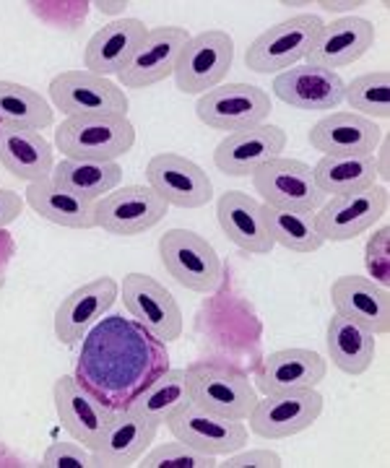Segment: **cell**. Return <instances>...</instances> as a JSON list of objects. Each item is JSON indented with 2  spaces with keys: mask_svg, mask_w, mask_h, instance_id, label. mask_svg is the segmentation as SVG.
Returning <instances> with one entry per match:
<instances>
[{
  "mask_svg": "<svg viewBox=\"0 0 390 468\" xmlns=\"http://www.w3.org/2000/svg\"><path fill=\"white\" fill-rule=\"evenodd\" d=\"M227 461L219 463L224 468H279L284 466L281 463V455L276 451H269V448H258V451H237L224 455Z\"/></svg>",
  "mask_w": 390,
  "mask_h": 468,
  "instance_id": "cell-39",
  "label": "cell"
},
{
  "mask_svg": "<svg viewBox=\"0 0 390 468\" xmlns=\"http://www.w3.org/2000/svg\"><path fill=\"white\" fill-rule=\"evenodd\" d=\"M52 104L66 117H128L125 89L89 70H63L50 81Z\"/></svg>",
  "mask_w": 390,
  "mask_h": 468,
  "instance_id": "cell-6",
  "label": "cell"
},
{
  "mask_svg": "<svg viewBox=\"0 0 390 468\" xmlns=\"http://www.w3.org/2000/svg\"><path fill=\"white\" fill-rule=\"evenodd\" d=\"M190 42L183 27H156L149 29L146 39L138 45L131 63L118 73L122 89H149L174 73L180 55Z\"/></svg>",
  "mask_w": 390,
  "mask_h": 468,
  "instance_id": "cell-18",
  "label": "cell"
},
{
  "mask_svg": "<svg viewBox=\"0 0 390 468\" xmlns=\"http://www.w3.org/2000/svg\"><path fill=\"white\" fill-rule=\"evenodd\" d=\"M328 375V359L312 349L271 351L255 369V388L260 393L318 388Z\"/></svg>",
  "mask_w": 390,
  "mask_h": 468,
  "instance_id": "cell-24",
  "label": "cell"
},
{
  "mask_svg": "<svg viewBox=\"0 0 390 468\" xmlns=\"http://www.w3.org/2000/svg\"><path fill=\"white\" fill-rule=\"evenodd\" d=\"M100 5V11H122V5H128V3H97Z\"/></svg>",
  "mask_w": 390,
  "mask_h": 468,
  "instance_id": "cell-42",
  "label": "cell"
},
{
  "mask_svg": "<svg viewBox=\"0 0 390 468\" xmlns=\"http://www.w3.org/2000/svg\"><path fill=\"white\" fill-rule=\"evenodd\" d=\"M343 79L336 70H325L318 66H294L273 79V94L279 100L305 112L318 110H336L343 101Z\"/></svg>",
  "mask_w": 390,
  "mask_h": 468,
  "instance_id": "cell-23",
  "label": "cell"
},
{
  "mask_svg": "<svg viewBox=\"0 0 390 468\" xmlns=\"http://www.w3.org/2000/svg\"><path fill=\"white\" fill-rule=\"evenodd\" d=\"M120 300L128 315L159 341L172 344L183 335V310L167 286L146 273H128L120 284Z\"/></svg>",
  "mask_w": 390,
  "mask_h": 468,
  "instance_id": "cell-12",
  "label": "cell"
},
{
  "mask_svg": "<svg viewBox=\"0 0 390 468\" xmlns=\"http://www.w3.org/2000/svg\"><path fill=\"white\" fill-rule=\"evenodd\" d=\"M185 401H190L187 396V380H185V369H167L156 383H152L141 396L136 399V403L131 409L141 411L143 417H149L152 421H156L159 427L167 421V419L183 406Z\"/></svg>",
  "mask_w": 390,
  "mask_h": 468,
  "instance_id": "cell-35",
  "label": "cell"
},
{
  "mask_svg": "<svg viewBox=\"0 0 390 468\" xmlns=\"http://www.w3.org/2000/svg\"><path fill=\"white\" fill-rule=\"evenodd\" d=\"M159 258L172 279L198 294L216 292L224 276L219 252L214 245L190 229H167L159 239Z\"/></svg>",
  "mask_w": 390,
  "mask_h": 468,
  "instance_id": "cell-5",
  "label": "cell"
},
{
  "mask_svg": "<svg viewBox=\"0 0 390 468\" xmlns=\"http://www.w3.org/2000/svg\"><path fill=\"white\" fill-rule=\"evenodd\" d=\"M263 221L276 245L287 248L291 252H315L325 245V239L315 227V214L302 211H287V208H273L263 203Z\"/></svg>",
  "mask_w": 390,
  "mask_h": 468,
  "instance_id": "cell-33",
  "label": "cell"
},
{
  "mask_svg": "<svg viewBox=\"0 0 390 468\" xmlns=\"http://www.w3.org/2000/svg\"><path fill=\"white\" fill-rule=\"evenodd\" d=\"M250 180L255 193L263 198L266 206L273 208L315 214L325 203V196L312 177V167L300 159H287V156L271 159L263 167L255 169Z\"/></svg>",
  "mask_w": 390,
  "mask_h": 468,
  "instance_id": "cell-7",
  "label": "cell"
},
{
  "mask_svg": "<svg viewBox=\"0 0 390 468\" xmlns=\"http://www.w3.org/2000/svg\"><path fill=\"white\" fill-rule=\"evenodd\" d=\"M312 177L325 198L356 193L377 183V159L374 156H322L312 167Z\"/></svg>",
  "mask_w": 390,
  "mask_h": 468,
  "instance_id": "cell-32",
  "label": "cell"
},
{
  "mask_svg": "<svg viewBox=\"0 0 390 468\" xmlns=\"http://www.w3.org/2000/svg\"><path fill=\"white\" fill-rule=\"evenodd\" d=\"M120 297V286L115 279L102 276L89 284L70 292L55 310V335L60 344H79L94 323L104 318V313Z\"/></svg>",
  "mask_w": 390,
  "mask_h": 468,
  "instance_id": "cell-22",
  "label": "cell"
},
{
  "mask_svg": "<svg viewBox=\"0 0 390 468\" xmlns=\"http://www.w3.org/2000/svg\"><path fill=\"white\" fill-rule=\"evenodd\" d=\"M232 63H235L232 34L211 29L190 37L172 76L183 94H206L227 79Z\"/></svg>",
  "mask_w": 390,
  "mask_h": 468,
  "instance_id": "cell-8",
  "label": "cell"
},
{
  "mask_svg": "<svg viewBox=\"0 0 390 468\" xmlns=\"http://www.w3.org/2000/svg\"><path fill=\"white\" fill-rule=\"evenodd\" d=\"M331 302L341 318L352 320L364 331L385 335L390 328L388 289L367 276H339L331 286Z\"/></svg>",
  "mask_w": 390,
  "mask_h": 468,
  "instance_id": "cell-20",
  "label": "cell"
},
{
  "mask_svg": "<svg viewBox=\"0 0 390 468\" xmlns=\"http://www.w3.org/2000/svg\"><path fill=\"white\" fill-rule=\"evenodd\" d=\"M374 45V27L362 16H341L322 24L321 34L307 55L310 66L336 70L356 63Z\"/></svg>",
  "mask_w": 390,
  "mask_h": 468,
  "instance_id": "cell-25",
  "label": "cell"
},
{
  "mask_svg": "<svg viewBox=\"0 0 390 468\" xmlns=\"http://www.w3.org/2000/svg\"><path fill=\"white\" fill-rule=\"evenodd\" d=\"M52 401L55 411L69 432L79 445L86 451H94L102 440L104 430L115 419V409L104 406L91 390H86L73 375H63L52 385Z\"/></svg>",
  "mask_w": 390,
  "mask_h": 468,
  "instance_id": "cell-15",
  "label": "cell"
},
{
  "mask_svg": "<svg viewBox=\"0 0 390 468\" xmlns=\"http://www.w3.org/2000/svg\"><path fill=\"white\" fill-rule=\"evenodd\" d=\"M383 131L374 120L339 110L318 120L310 131V146L322 156H374L383 144Z\"/></svg>",
  "mask_w": 390,
  "mask_h": 468,
  "instance_id": "cell-19",
  "label": "cell"
},
{
  "mask_svg": "<svg viewBox=\"0 0 390 468\" xmlns=\"http://www.w3.org/2000/svg\"><path fill=\"white\" fill-rule=\"evenodd\" d=\"M136 144V128L128 117H66L55 131V146L66 159L118 162Z\"/></svg>",
  "mask_w": 390,
  "mask_h": 468,
  "instance_id": "cell-3",
  "label": "cell"
},
{
  "mask_svg": "<svg viewBox=\"0 0 390 468\" xmlns=\"http://www.w3.org/2000/svg\"><path fill=\"white\" fill-rule=\"evenodd\" d=\"M143 468H214L219 466L214 455L190 448L183 440H174L167 445H156L153 451H146L141 455Z\"/></svg>",
  "mask_w": 390,
  "mask_h": 468,
  "instance_id": "cell-37",
  "label": "cell"
},
{
  "mask_svg": "<svg viewBox=\"0 0 390 468\" xmlns=\"http://www.w3.org/2000/svg\"><path fill=\"white\" fill-rule=\"evenodd\" d=\"M149 27L141 18H118L102 27L89 39L84 50V66L89 73L97 76H118L122 68L131 63L138 45L146 39Z\"/></svg>",
  "mask_w": 390,
  "mask_h": 468,
  "instance_id": "cell-28",
  "label": "cell"
},
{
  "mask_svg": "<svg viewBox=\"0 0 390 468\" xmlns=\"http://www.w3.org/2000/svg\"><path fill=\"white\" fill-rule=\"evenodd\" d=\"M164 424L174 440H183L190 448L214 455V458L242 451L250 437L245 421L219 417L214 411L195 406L193 401L183 403Z\"/></svg>",
  "mask_w": 390,
  "mask_h": 468,
  "instance_id": "cell-10",
  "label": "cell"
},
{
  "mask_svg": "<svg viewBox=\"0 0 390 468\" xmlns=\"http://www.w3.org/2000/svg\"><path fill=\"white\" fill-rule=\"evenodd\" d=\"M24 201L35 214H39L45 221L58 224V227H66V229H91V227H97L94 224V203L73 196V193L63 190L60 185H55L52 180H39V183L26 185Z\"/></svg>",
  "mask_w": 390,
  "mask_h": 468,
  "instance_id": "cell-29",
  "label": "cell"
},
{
  "mask_svg": "<svg viewBox=\"0 0 390 468\" xmlns=\"http://www.w3.org/2000/svg\"><path fill=\"white\" fill-rule=\"evenodd\" d=\"M0 165L21 183L50 180L55 169L52 146L35 128L0 122Z\"/></svg>",
  "mask_w": 390,
  "mask_h": 468,
  "instance_id": "cell-27",
  "label": "cell"
},
{
  "mask_svg": "<svg viewBox=\"0 0 390 468\" xmlns=\"http://www.w3.org/2000/svg\"><path fill=\"white\" fill-rule=\"evenodd\" d=\"M187 396L219 417L248 421L258 403V388L245 369L224 359H198L185 369Z\"/></svg>",
  "mask_w": 390,
  "mask_h": 468,
  "instance_id": "cell-2",
  "label": "cell"
},
{
  "mask_svg": "<svg viewBox=\"0 0 390 468\" xmlns=\"http://www.w3.org/2000/svg\"><path fill=\"white\" fill-rule=\"evenodd\" d=\"M159 424L143 417L136 409H120L115 411V419L104 430L100 445L91 451L94 466L102 468H122L136 466L141 455L152 448L156 440Z\"/></svg>",
  "mask_w": 390,
  "mask_h": 468,
  "instance_id": "cell-21",
  "label": "cell"
},
{
  "mask_svg": "<svg viewBox=\"0 0 390 468\" xmlns=\"http://www.w3.org/2000/svg\"><path fill=\"white\" fill-rule=\"evenodd\" d=\"M42 466L47 468H89L94 466L91 451H86L84 445L73 442H52L50 448L42 455Z\"/></svg>",
  "mask_w": 390,
  "mask_h": 468,
  "instance_id": "cell-38",
  "label": "cell"
},
{
  "mask_svg": "<svg viewBox=\"0 0 390 468\" xmlns=\"http://www.w3.org/2000/svg\"><path fill=\"white\" fill-rule=\"evenodd\" d=\"M388 211V187L370 185L364 190L333 196L315 211V227L325 242H349L373 229Z\"/></svg>",
  "mask_w": 390,
  "mask_h": 468,
  "instance_id": "cell-9",
  "label": "cell"
},
{
  "mask_svg": "<svg viewBox=\"0 0 390 468\" xmlns=\"http://www.w3.org/2000/svg\"><path fill=\"white\" fill-rule=\"evenodd\" d=\"M289 135L284 128L260 122L245 131H235L227 138H221L214 151V165L227 177H250L255 169L263 167L266 162L279 159L281 151L287 149Z\"/></svg>",
  "mask_w": 390,
  "mask_h": 468,
  "instance_id": "cell-17",
  "label": "cell"
},
{
  "mask_svg": "<svg viewBox=\"0 0 390 468\" xmlns=\"http://www.w3.org/2000/svg\"><path fill=\"white\" fill-rule=\"evenodd\" d=\"M170 369L167 344L125 315L94 323L81 338L73 378L110 409H131Z\"/></svg>",
  "mask_w": 390,
  "mask_h": 468,
  "instance_id": "cell-1",
  "label": "cell"
},
{
  "mask_svg": "<svg viewBox=\"0 0 390 468\" xmlns=\"http://www.w3.org/2000/svg\"><path fill=\"white\" fill-rule=\"evenodd\" d=\"M195 115L214 131H245L269 120L271 94L253 84H219L201 94Z\"/></svg>",
  "mask_w": 390,
  "mask_h": 468,
  "instance_id": "cell-13",
  "label": "cell"
},
{
  "mask_svg": "<svg viewBox=\"0 0 390 468\" xmlns=\"http://www.w3.org/2000/svg\"><path fill=\"white\" fill-rule=\"evenodd\" d=\"M216 217H219L221 232L239 250L269 255L276 248L263 221V203L255 201L250 193L242 190L221 193V198L216 201Z\"/></svg>",
  "mask_w": 390,
  "mask_h": 468,
  "instance_id": "cell-26",
  "label": "cell"
},
{
  "mask_svg": "<svg viewBox=\"0 0 390 468\" xmlns=\"http://www.w3.org/2000/svg\"><path fill=\"white\" fill-rule=\"evenodd\" d=\"M167 208V201L149 185H125L94 203V224L107 234L136 237L156 227Z\"/></svg>",
  "mask_w": 390,
  "mask_h": 468,
  "instance_id": "cell-11",
  "label": "cell"
},
{
  "mask_svg": "<svg viewBox=\"0 0 390 468\" xmlns=\"http://www.w3.org/2000/svg\"><path fill=\"white\" fill-rule=\"evenodd\" d=\"M52 183L60 185L84 201L97 203L122 183V167L118 162H79L63 159L52 169Z\"/></svg>",
  "mask_w": 390,
  "mask_h": 468,
  "instance_id": "cell-31",
  "label": "cell"
},
{
  "mask_svg": "<svg viewBox=\"0 0 390 468\" xmlns=\"http://www.w3.org/2000/svg\"><path fill=\"white\" fill-rule=\"evenodd\" d=\"M322 24L325 21L315 14H297L287 21L273 24L255 37L253 45L245 52V66L260 76H279L289 68L300 66V60H307L312 50Z\"/></svg>",
  "mask_w": 390,
  "mask_h": 468,
  "instance_id": "cell-4",
  "label": "cell"
},
{
  "mask_svg": "<svg viewBox=\"0 0 390 468\" xmlns=\"http://www.w3.org/2000/svg\"><path fill=\"white\" fill-rule=\"evenodd\" d=\"M367 268L380 286H388V227H383L367 245Z\"/></svg>",
  "mask_w": 390,
  "mask_h": 468,
  "instance_id": "cell-40",
  "label": "cell"
},
{
  "mask_svg": "<svg viewBox=\"0 0 390 468\" xmlns=\"http://www.w3.org/2000/svg\"><path fill=\"white\" fill-rule=\"evenodd\" d=\"M322 414V396L318 388L281 390L258 399L253 414L248 417L250 432L260 440H287L310 430Z\"/></svg>",
  "mask_w": 390,
  "mask_h": 468,
  "instance_id": "cell-14",
  "label": "cell"
},
{
  "mask_svg": "<svg viewBox=\"0 0 390 468\" xmlns=\"http://www.w3.org/2000/svg\"><path fill=\"white\" fill-rule=\"evenodd\" d=\"M325 346L331 362L346 372V375H364L373 367L374 349H377V338L370 331H364L362 325H356L352 320L341 318L333 313V318L328 320V331H325Z\"/></svg>",
  "mask_w": 390,
  "mask_h": 468,
  "instance_id": "cell-30",
  "label": "cell"
},
{
  "mask_svg": "<svg viewBox=\"0 0 390 468\" xmlns=\"http://www.w3.org/2000/svg\"><path fill=\"white\" fill-rule=\"evenodd\" d=\"M343 100L349 101L352 112L367 120H388L390 115V76L385 68L356 76L343 89Z\"/></svg>",
  "mask_w": 390,
  "mask_h": 468,
  "instance_id": "cell-36",
  "label": "cell"
},
{
  "mask_svg": "<svg viewBox=\"0 0 390 468\" xmlns=\"http://www.w3.org/2000/svg\"><path fill=\"white\" fill-rule=\"evenodd\" d=\"M24 198L14 193V190H5L0 187V229H5L8 224H14L21 211H24Z\"/></svg>",
  "mask_w": 390,
  "mask_h": 468,
  "instance_id": "cell-41",
  "label": "cell"
},
{
  "mask_svg": "<svg viewBox=\"0 0 390 468\" xmlns=\"http://www.w3.org/2000/svg\"><path fill=\"white\" fill-rule=\"evenodd\" d=\"M0 122H14L42 131L52 125V107L37 89L14 81H0Z\"/></svg>",
  "mask_w": 390,
  "mask_h": 468,
  "instance_id": "cell-34",
  "label": "cell"
},
{
  "mask_svg": "<svg viewBox=\"0 0 390 468\" xmlns=\"http://www.w3.org/2000/svg\"><path fill=\"white\" fill-rule=\"evenodd\" d=\"M146 185L153 187L167 206L177 208H204L214 198V183L208 172H204L193 159L170 151L149 159Z\"/></svg>",
  "mask_w": 390,
  "mask_h": 468,
  "instance_id": "cell-16",
  "label": "cell"
}]
</instances>
